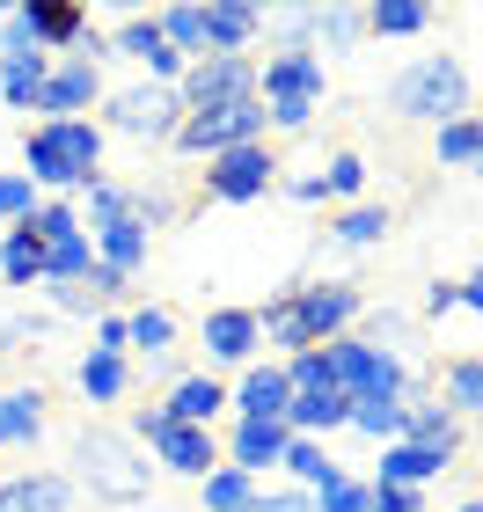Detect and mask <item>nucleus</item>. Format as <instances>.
I'll use <instances>...</instances> for the list:
<instances>
[{"label": "nucleus", "mask_w": 483, "mask_h": 512, "mask_svg": "<svg viewBox=\"0 0 483 512\" xmlns=\"http://www.w3.org/2000/svg\"><path fill=\"white\" fill-rule=\"evenodd\" d=\"M359 308H366V300H359V286H344V278H330V286H293V293H279L257 315V337L279 344L286 359H301V352H322L330 337L352 330Z\"/></svg>", "instance_id": "f257e3e1"}, {"label": "nucleus", "mask_w": 483, "mask_h": 512, "mask_svg": "<svg viewBox=\"0 0 483 512\" xmlns=\"http://www.w3.org/2000/svg\"><path fill=\"white\" fill-rule=\"evenodd\" d=\"M22 161H30L37 191H88L103 176V125L96 118H66V125H37L22 132Z\"/></svg>", "instance_id": "f03ea898"}, {"label": "nucleus", "mask_w": 483, "mask_h": 512, "mask_svg": "<svg viewBox=\"0 0 483 512\" xmlns=\"http://www.w3.org/2000/svg\"><path fill=\"white\" fill-rule=\"evenodd\" d=\"M74 476L88 483V498L103 505H140L154 491V461L132 432H110V425H88L74 439Z\"/></svg>", "instance_id": "7ed1b4c3"}, {"label": "nucleus", "mask_w": 483, "mask_h": 512, "mask_svg": "<svg viewBox=\"0 0 483 512\" xmlns=\"http://www.w3.org/2000/svg\"><path fill=\"white\" fill-rule=\"evenodd\" d=\"M388 110H396V118H432V125L469 118V66L454 59V52L410 59L403 74L388 81Z\"/></svg>", "instance_id": "20e7f679"}, {"label": "nucleus", "mask_w": 483, "mask_h": 512, "mask_svg": "<svg viewBox=\"0 0 483 512\" xmlns=\"http://www.w3.org/2000/svg\"><path fill=\"white\" fill-rule=\"evenodd\" d=\"M330 359V381L344 403H374V395H403V359L381 352V344H359V337H330L322 344Z\"/></svg>", "instance_id": "39448f33"}, {"label": "nucleus", "mask_w": 483, "mask_h": 512, "mask_svg": "<svg viewBox=\"0 0 483 512\" xmlns=\"http://www.w3.org/2000/svg\"><path fill=\"white\" fill-rule=\"evenodd\" d=\"M257 103L264 110H322V52L315 44H286L257 66Z\"/></svg>", "instance_id": "423d86ee"}, {"label": "nucleus", "mask_w": 483, "mask_h": 512, "mask_svg": "<svg viewBox=\"0 0 483 512\" xmlns=\"http://www.w3.org/2000/svg\"><path fill=\"white\" fill-rule=\"evenodd\" d=\"M264 103H227V110H191V118L176 125V139L169 147H183V154H227V147H257L264 139Z\"/></svg>", "instance_id": "0eeeda50"}, {"label": "nucleus", "mask_w": 483, "mask_h": 512, "mask_svg": "<svg viewBox=\"0 0 483 512\" xmlns=\"http://www.w3.org/2000/svg\"><path fill=\"white\" fill-rule=\"evenodd\" d=\"M183 118L191 110H227V103H257V59H191L176 88Z\"/></svg>", "instance_id": "6e6552de"}, {"label": "nucleus", "mask_w": 483, "mask_h": 512, "mask_svg": "<svg viewBox=\"0 0 483 512\" xmlns=\"http://www.w3.org/2000/svg\"><path fill=\"white\" fill-rule=\"evenodd\" d=\"M271 183H279V161H271V147L257 139V147H227L205 161V198H220V205H249V198H264Z\"/></svg>", "instance_id": "1a4fd4ad"}, {"label": "nucleus", "mask_w": 483, "mask_h": 512, "mask_svg": "<svg viewBox=\"0 0 483 512\" xmlns=\"http://www.w3.org/2000/svg\"><path fill=\"white\" fill-rule=\"evenodd\" d=\"M15 22H22V37H30L44 59H52V52H81V44H88V59H110L103 44L88 37V15L74 8V0H22Z\"/></svg>", "instance_id": "9d476101"}, {"label": "nucleus", "mask_w": 483, "mask_h": 512, "mask_svg": "<svg viewBox=\"0 0 483 512\" xmlns=\"http://www.w3.org/2000/svg\"><path fill=\"white\" fill-rule=\"evenodd\" d=\"M103 110H110V132L125 139H176L183 125L176 88H118V96H103Z\"/></svg>", "instance_id": "9b49d317"}, {"label": "nucleus", "mask_w": 483, "mask_h": 512, "mask_svg": "<svg viewBox=\"0 0 483 512\" xmlns=\"http://www.w3.org/2000/svg\"><path fill=\"white\" fill-rule=\"evenodd\" d=\"M96 103H103V74H96V59H88V52L52 59V74H44V96H37L44 125H66V118H81V110H96Z\"/></svg>", "instance_id": "f8f14e48"}, {"label": "nucleus", "mask_w": 483, "mask_h": 512, "mask_svg": "<svg viewBox=\"0 0 483 512\" xmlns=\"http://www.w3.org/2000/svg\"><path fill=\"white\" fill-rule=\"evenodd\" d=\"M264 30V8L249 0H213L205 8V52L198 59H249V37Z\"/></svg>", "instance_id": "ddd939ff"}, {"label": "nucleus", "mask_w": 483, "mask_h": 512, "mask_svg": "<svg viewBox=\"0 0 483 512\" xmlns=\"http://www.w3.org/2000/svg\"><path fill=\"white\" fill-rule=\"evenodd\" d=\"M147 447H154V461H161V469L198 476V483L220 469V447H213V432H205V425H161V432L147 439Z\"/></svg>", "instance_id": "4468645a"}, {"label": "nucleus", "mask_w": 483, "mask_h": 512, "mask_svg": "<svg viewBox=\"0 0 483 512\" xmlns=\"http://www.w3.org/2000/svg\"><path fill=\"white\" fill-rule=\"evenodd\" d=\"M103 52H110V59H140V66H147L154 81H183V59L169 52V37L154 30V15H132L125 30H118V37L103 44Z\"/></svg>", "instance_id": "2eb2a0df"}, {"label": "nucleus", "mask_w": 483, "mask_h": 512, "mask_svg": "<svg viewBox=\"0 0 483 512\" xmlns=\"http://www.w3.org/2000/svg\"><path fill=\"white\" fill-rule=\"evenodd\" d=\"M88 242H96V264L103 271H118V278H140L147 271V227L132 220V213H118V220H103V227H88Z\"/></svg>", "instance_id": "dca6fc26"}, {"label": "nucleus", "mask_w": 483, "mask_h": 512, "mask_svg": "<svg viewBox=\"0 0 483 512\" xmlns=\"http://www.w3.org/2000/svg\"><path fill=\"white\" fill-rule=\"evenodd\" d=\"M227 403L242 410V425H286V403H293L286 366H249V374H242V388L227 395Z\"/></svg>", "instance_id": "f3484780"}, {"label": "nucleus", "mask_w": 483, "mask_h": 512, "mask_svg": "<svg viewBox=\"0 0 483 512\" xmlns=\"http://www.w3.org/2000/svg\"><path fill=\"white\" fill-rule=\"evenodd\" d=\"M257 308H213L205 315V352H213L220 366H242L249 352H257Z\"/></svg>", "instance_id": "a211bd4d"}, {"label": "nucleus", "mask_w": 483, "mask_h": 512, "mask_svg": "<svg viewBox=\"0 0 483 512\" xmlns=\"http://www.w3.org/2000/svg\"><path fill=\"white\" fill-rule=\"evenodd\" d=\"M220 403H227V388H220L213 374H176V381H169V403H161V410H169V425H205V432H213Z\"/></svg>", "instance_id": "6ab92c4d"}, {"label": "nucleus", "mask_w": 483, "mask_h": 512, "mask_svg": "<svg viewBox=\"0 0 483 512\" xmlns=\"http://www.w3.org/2000/svg\"><path fill=\"white\" fill-rule=\"evenodd\" d=\"M447 469V454H432V447H410V439H396V447H381V491H425L432 476Z\"/></svg>", "instance_id": "aec40b11"}, {"label": "nucleus", "mask_w": 483, "mask_h": 512, "mask_svg": "<svg viewBox=\"0 0 483 512\" xmlns=\"http://www.w3.org/2000/svg\"><path fill=\"white\" fill-rule=\"evenodd\" d=\"M74 505V483L37 469V476H8L0 483V512H66Z\"/></svg>", "instance_id": "412c9836"}, {"label": "nucleus", "mask_w": 483, "mask_h": 512, "mask_svg": "<svg viewBox=\"0 0 483 512\" xmlns=\"http://www.w3.org/2000/svg\"><path fill=\"white\" fill-rule=\"evenodd\" d=\"M286 425H235V439H227V469H242V476H264V469H279V454H286Z\"/></svg>", "instance_id": "4be33fe9"}, {"label": "nucleus", "mask_w": 483, "mask_h": 512, "mask_svg": "<svg viewBox=\"0 0 483 512\" xmlns=\"http://www.w3.org/2000/svg\"><path fill=\"white\" fill-rule=\"evenodd\" d=\"M344 417H352V403H344L337 388H322V395H293V403H286V432H293V439H330Z\"/></svg>", "instance_id": "5701e85b"}, {"label": "nucleus", "mask_w": 483, "mask_h": 512, "mask_svg": "<svg viewBox=\"0 0 483 512\" xmlns=\"http://www.w3.org/2000/svg\"><path fill=\"white\" fill-rule=\"evenodd\" d=\"M37 439H44V395L0 388V447H37Z\"/></svg>", "instance_id": "b1692460"}, {"label": "nucleus", "mask_w": 483, "mask_h": 512, "mask_svg": "<svg viewBox=\"0 0 483 512\" xmlns=\"http://www.w3.org/2000/svg\"><path fill=\"white\" fill-rule=\"evenodd\" d=\"M44 74H52L44 52H8V59H0V103H8V110H37Z\"/></svg>", "instance_id": "393cba45"}, {"label": "nucleus", "mask_w": 483, "mask_h": 512, "mask_svg": "<svg viewBox=\"0 0 483 512\" xmlns=\"http://www.w3.org/2000/svg\"><path fill=\"white\" fill-rule=\"evenodd\" d=\"M403 439H410V447H432V454H447V461H454V447H462V425H454V410H447V403H410Z\"/></svg>", "instance_id": "a878e982"}, {"label": "nucleus", "mask_w": 483, "mask_h": 512, "mask_svg": "<svg viewBox=\"0 0 483 512\" xmlns=\"http://www.w3.org/2000/svg\"><path fill=\"white\" fill-rule=\"evenodd\" d=\"M279 469L301 483V491L315 498V491H330V483L344 476L337 461H330V447H322V439H286V454H279Z\"/></svg>", "instance_id": "bb28decb"}, {"label": "nucleus", "mask_w": 483, "mask_h": 512, "mask_svg": "<svg viewBox=\"0 0 483 512\" xmlns=\"http://www.w3.org/2000/svg\"><path fill=\"white\" fill-rule=\"evenodd\" d=\"M0 278H8V286H44V242L30 227H8V235H0Z\"/></svg>", "instance_id": "cd10ccee"}, {"label": "nucleus", "mask_w": 483, "mask_h": 512, "mask_svg": "<svg viewBox=\"0 0 483 512\" xmlns=\"http://www.w3.org/2000/svg\"><path fill=\"white\" fill-rule=\"evenodd\" d=\"M96 271V242H88V227L81 235H66V242H44V286H74V278Z\"/></svg>", "instance_id": "c85d7f7f"}, {"label": "nucleus", "mask_w": 483, "mask_h": 512, "mask_svg": "<svg viewBox=\"0 0 483 512\" xmlns=\"http://www.w3.org/2000/svg\"><path fill=\"white\" fill-rule=\"evenodd\" d=\"M74 381H81V395H88V403H118V395L132 388V366H125L118 352H88Z\"/></svg>", "instance_id": "c756f323"}, {"label": "nucleus", "mask_w": 483, "mask_h": 512, "mask_svg": "<svg viewBox=\"0 0 483 512\" xmlns=\"http://www.w3.org/2000/svg\"><path fill=\"white\" fill-rule=\"evenodd\" d=\"M403 417H410L403 395H374V403H352V417H344V425L366 432V439H388V447H396V439H403Z\"/></svg>", "instance_id": "7c9ffc66"}, {"label": "nucleus", "mask_w": 483, "mask_h": 512, "mask_svg": "<svg viewBox=\"0 0 483 512\" xmlns=\"http://www.w3.org/2000/svg\"><path fill=\"white\" fill-rule=\"evenodd\" d=\"M125 337L140 344L147 359H169V344H176V315H169V308H132V315H125Z\"/></svg>", "instance_id": "2f4dec72"}, {"label": "nucleus", "mask_w": 483, "mask_h": 512, "mask_svg": "<svg viewBox=\"0 0 483 512\" xmlns=\"http://www.w3.org/2000/svg\"><path fill=\"white\" fill-rule=\"evenodd\" d=\"M249 505H257V476H242V469L220 461V469L205 476V512H249Z\"/></svg>", "instance_id": "473e14b6"}, {"label": "nucleus", "mask_w": 483, "mask_h": 512, "mask_svg": "<svg viewBox=\"0 0 483 512\" xmlns=\"http://www.w3.org/2000/svg\"><path fill=\"white\" fill-rule=\"evenodd\" d=\"M388 227H396V220H388V205H352L330 235H337L344 249H374V242H388Z\"/></svg>", "instance_id": "72a5a7b5"}, {"label": "nucleus", "mask_w": 483, "mask_h": 512, "mask_svg": "<svg viewBox=\"0 0 483 512\" xmlns=\"http://www.w3.org/2000/svg\"><path fill=\"white\" fill-rule=\"evenodd\" d=\"M440 161H447V169H476V161H483V118H476V110L454 118V125H440Z\"/></svg>", "instance_id": "f704fd0d"}, {"label": "nucleus", "mask_w": 483, "mask_h": 512, "mask_svg": "<svg viewBox=\"0 0 483 512\" xmlns=\"http://www.w3.org/2000/svg\"><path fill=\"white\" fill-rule=\"evenodd\" d=\"M432 22V8H418V0H381V8H366V30L374 37H418Z\"/></svg>", "instance_id": "c9c22d12"}, {"label": "nucleus", "mask_w": 483, "mask_h": 512, "mask_svg": "<svg viewBox=\"0 0 483 512\" xmlns=\"http://www.w3.org/2000/svg\"><path fill=\"white\" fill-rule=\"evenodd\" d=\"M30 220H37V183L0 176V235H8V227H30Z\"/></svg>", "instance_id": "e433bc0d"}, {"label": "nucleus", "mask_w": 483, "mask_h": 512, "mask_svg": "<svg viewBox=\"0 0 483 512\" xmlns=\"http://www.w3.org/2000/svg\"><path fill=\"white\" fill-rule=\"evenodd\" d=\"M447 410H476L483 417V359H454L447 366Z\"/></svg>", "instance_id": "4c0bfd02"}, {"label": "nucleus", "mask_w": 483, "mask_h": 512, "mask_svg": "<svg viewBox=\"0 0 483 512\" xmlns=\"http://www.w3.org/2000/svg\"><path fill=\"white\" fill-rule=\"evenodd\" d=\"M88 227H103V220H118V213H132V191H125V183H110V176H96V183H88Z\"/></svg>", "instance_id": "58836bf2"}, {"label": "nucleus", "mask_w": 483, "mask_h": 512, "mask_svg": "<svg viewBox=\"0 0 483 512\" xmlns=\"http://www.w3.org/2000/svg\"><path fill=\"white\" fill-rule=\"evenodd\" d=\"M315 30H322V44H330V52H352L359 30H366V15H359V8H322Z\"/></svg>", "instance_id": "ea45409f"}, {"label": "nucleus", "mask_w": 483, "mask_h": 512, "mask_svg": "<svg viewBox=\"0 0 483 512\" xmlns=\"http://www.w3.org/2000/svg\"><path fill=\"white\" fill-rule=\"evenodd\" d=\"M374 505V483H359V476H337L330 491H315V512H366Z\"/></svg>", "instance_id": "a19ab883"}, {"label": "nucleus", "mask_w": 483, "mask_h": 512, "mask_svg": "<svg viewBox=\"0 0 483 512\" xmlns=\"http://www.w3.org/2000/svg\"><path fill=\"white\" fill-rule=\"evenodd\" d=\"M286 388H293V395H322V388H337V381H330V359H322V352L286 359Z\"/></svg>", "instance_id": "79ce46f5"}, {"label": "nucleus", "mask_w": 483, "mask_h": 512, "mask_svg": "<svg viewBox=\"0 0 483 512\" xmlns=\"http://www.w3.org/2000/svg\"><path fill=\"white\" fill-rule=\"evenodd\" d=\"M30 235L37 242H66V235H81V213H74V205H37Z\"/></svg>", "instance_id": "37998d69"}, {"label": "nucleus", "mask_w": 483, "mask_h": 512, "mask_svg": "<svg viewBox=\"0 0 483 512\" xmlns=\"http://www.w3.org/2000/svg\"><path fill=\"white\" fill-rule=\"evenodd\" d=\"M359 183H366V161H359V154H337L330 176H322V191H330V198H352Z\"/></svg>", "instance_id": "c03bdc74"}, {"label": "nucleus", "mask_w": 483, "mask_h": 512, "mask_svg": "<svg viewBox=\"0 0 483 512\" xmlns=\"http://www.w3.org/2000/svg\"><path fill=\"white\" fill-rule=\"evenodd\" d=\"M44 337H52V322H37V315H30V322H22V315H15V322H8V330H0V352H37V344H44Z\"/></svg>", "instance_id": "a18cd8bd"}, {"label": "nucleus", "mask_w": 483, "mask_h": 512, "mask_svg": "<svg viewBox=\"0 0 483 512\" xmlns=\"http://www.w3.org/2000/svg\"><path fill=\"white\" fill-rule=\"evenodd\" d=\"M88 352H132V337H125V315H96V344H88Z\"/></svg>", "instance_id": "49530a36"}, {"label": "nucleus", "mask_w": 483, "mask_h": 512, "mask_svg": "<svg viewBox=\"0 0 483 512\" xmlns=\"http://www.w3.org/2000/svg\"><path fill=\"white\" fill-rule=\"evenodd\" d=\"M52 300H59V308H66V315H110V308H103V300H96V293H88V286H81V278H74V286H52Z\"/></svg>", "instance_id": "de8ad7c7"}, {"label": "nucleus", "mask_w": 483, "mask_h": 512, "mask_svg": "<svg viewBox=\"0 0 483 512\" xmlns=\"http://www.w3.org/2000/svg\"><path fill=\"white\" fill-rule=\"evenodd\" d=\"M249 512H315V498L308 491H257V505Z\"/></svg>", "instance_id": "09e8293b"}, {"label": "nucleus", "mask_w": 483, "mask_h": 512, "mask_svg": "<svg viewBox=\"0 0 483 512\" xmlns=\"http://www.w3.org/2000/svg\"><path fill=\"white\" fill-rule=\"evenodd\" d=\"M366 512H425V491H381L374 483V505Z\"/></svg>", "instance_id": "8fccbe9b"}, {"label": "nucleus", "mask_w": 483, "mask_h": 512, "mask_svg": "<svg viewBox=\"0 0 483 512\" xmlns=\"http://www.w3.org/2000/svg\"><path fill=\"white\" fill-rule=\"evenodd\" d=\"M425 308H432V315H454V308H462V293H454V286H447V278H440V286H432V293H425Z\"/></svg>", "instance_id": "3c124183"}, {"label": "nucleus", "mask_w": 483, "mask_h": 512, "mask_svg": "<svg viewBox=\"0 0 483 512\" xmlns=\"http://www.w3.org/2000/svg\"><path fill=\"white\" fill-rule=\"evenodd\" d=\"M454 293H462V308H476V315H483V271H469V278H462Z\"/></svg>", "instance_id": "603ef678"}, {"label": "nucleus", "mask_w": 483, "mask_h": 512, "mask_svg": "<svg viewBox=\"0 0 483 512\" xmlns=\"http://www.w3.org/2000/svg\"><path fill=\"white\" fill-rule=\"evenodd\" d=\"M454 512H483V498H469V505H454Z\"/></svg>", "instance_id": "864d4df0"}, {"label": "nucleus", "mask_w": 483, "mask_h": 512, "mask_svg": "<svg viewBox=\"0 0 483 512\" xmlns=\"http://www.w3.org/2000/svg\"><path fill=\"white\" fill-rule=\"evenodd\" d=\"M476 176H483V161H476Z\"/></svg>", "instance_id": "5fc2aeb1"}]
</instances>
